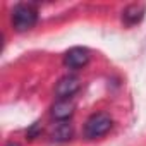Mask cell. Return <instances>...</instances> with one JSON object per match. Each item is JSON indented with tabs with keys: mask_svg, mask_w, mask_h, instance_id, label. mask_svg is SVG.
<instances>
[{
	"mask_svg": "<svg viewBox=\"0 0 146 146\" xmlns=\"http://www.w3.org/2000/svg\"><path fill=\"white\" fill-rule=\"evenodd\" d=\"M38 23V11L29 4H17L12 11V26L16 31L24 33Z\"/></svg>",
	"mask_w": 146,
	"mask_h": 146,
	"instance_id": "obj_1",
	"label": "cell"
},
{
	"mask_svg": "<svg viewBox=\"0 0 146 146\" xmlns=\"http://www.w3.org/2000/svg\"><path fill=\"white\" fill-rule=\"evenodd\" d=\"M110 129H112V119L108 113H103V112L93 113L84 124V136L88 139H96L105 136Z\"/></svg>",
	"mask_w": 146,
	"mask_h": 146,
	"instance_id": "obj_2",
	"label": "cell"
},
{
	"mask_svg": "<svg viewBox=\"0 0 146 146\" xmlns=\"http://www.w3.org/2000/svg\"><path fill=\"white\" fill-rule=\"evenodd\" d=\"M90 62V50L84 46H74L70 48L65 57H64V64L69 69H81Z\"/></svg>",
	"mask_w": 146,
	"mask_h": 146,
	"instance_id": "obj_3",
	"label": "cell"
},
{
	"mask_svg": "<svg viewBox=\"0 0 146 146\" xmlns=\"http://www.w3.org/2000/svg\"><path fill=\"white\" fill-rule=\"evenodd\" d=\"M79 86H81V83H79V79L76 76H65L57 83L55 95H57L58 100H69L72 95L78 93Z\"/></svg>",
	"mask_w": 146,
	"mask_h": 146,
	"instance_id": "obj_4",
	"label": "cell"
},
{
	"mask_svg": "<svg viewBox=\"0 0 146 146\" xmlns=\"http://www.w3.org/2000/svg\"><path fill=\"white\" fill-rule=\"evenodd\" d=\"M72 113H74V103L70 100H58L53 108H52V115L53 119L60 120V122H65Z\"/></svg>",
	"mask_w": 146,
	"mask_h": 146,
	"instance_id": "obj_5",
	"label": "cell"
},
{
	"mask_svg": "<svg viewBox=\"0 0 146 146\" xmlns=\"http://www.w3.org/2000/svg\"><path fill=\"white\" fill-rule=\"evenodd\" d=\"M144 17V5H137V4H134V5H129L124 12H122V21L127 24V26H134V24H137L141 19Z\"/></svg>",
	"mask_w": 146,
	"mask_h": 146,
	"instance_id": "obj_6",
	"label": "cell"
},
{
	"mask_svg": "<svg viewBox=\"0 0 146 146\" xmlns=\"http://www.w3.org/2000/svg\"><path fill=\"white\" fill-rule=\"evenodd\" d=\"M53 139L55 141H67V139H70V136H72V127H70V124H67V122H60V124H57V127L53 129Z\"/></svg>",
	"mask_w": 146,
	"mask_h": 146,
	"instance_id": "obj_7",
	"label": "cell"
}]
</instances>
